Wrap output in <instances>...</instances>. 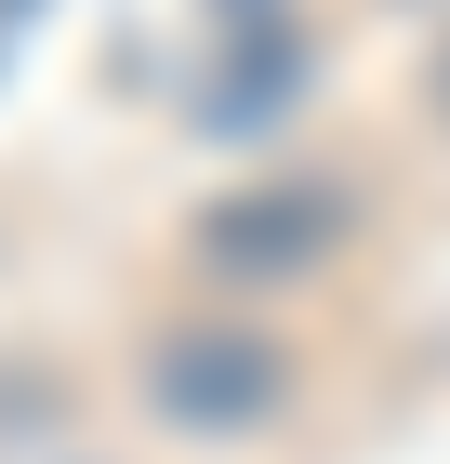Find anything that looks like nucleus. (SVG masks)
Listing matches in <instances>:
<instances>
[{"label": "nucleus", "mask_w": 450, "mask_h": 464, "mask_svg": "<svg viewBox=\"0 0 450 464\" xmlns=\"http://www.w3.org/2000/svg\"><path fill=\"white\" fill-rule=\"evenodd\" d=\"M331 186H252V199H225V213L199 226L212 266H239V279H278V266H305V252H331Z\"/></svg>", "instance_id": "obj_2"}, {"label": "nucleus", "mask_w": 450, "mask_h": 464, "mask_svg": "<svg viewBox=\"0 0 450 464\" xmlns=\"http://www.w3.org/2000/svg\"><path fill=\"white\" fill-rule=\"evenodd\" d=\"M146 398H159V425H186V438H252L278 398H292V358H278L265 332H239V319H186L146 358Z\"/></svg>", "instance_id": "obj_1"}, {"label": "nucleus", "mask_w": 450, "mask_h": 464, "mask_svg": "<svg viewBox=\"0 0 450 464\" xmlns=\"http://www.w3.org/2000/svg\"><path fill=\"white\" fill-rule=\"evenodd\" d=\"M424 93H437V120H450V40H437V67H424Z\"/></svg>", "instance_id": "obj_3"}]
</instances>
